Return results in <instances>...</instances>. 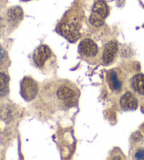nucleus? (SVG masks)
<instances>
[{"instance_id": "nucleus-1", "label": "nucleus", "mask_w": 144, "mask_h": 160, "mask_svg": "<svg viewBox=\"0 0 144 160\" xmlns=\"http://www.w3.org/2000/svg\"><path fill=\"white\" fill-rule=\"evenodd\" d=\"M52 53L51 49L47 45H41L35 49L32 55L33 63L35 67L40 70L46 71L53 64L51 62Z\"/></svg>"}, {"instance_id": "nucleus-2", "label": "nucleus", "mask_w": 144, "mask_h": 160, "mask_svg": "<svg viewBox=\"0 0 144 160\" xmlns=\"http://www.w3.org/2000/svg\"><path fill=\"white\" fill-rule=\"evenodd\" d=\"M108 14V7L106 2L98 1L94 4L90 16V23L94 26L98 27L103 25L105 18Z\"/></svg>"}, {"instance_id": "nucleus-3", "label": "nucleus", "mask_w": 144, "mask_h": 160, "mask_svg": "<svg viewBox=\"0 0 144 160\" xmlns=\"http://www.w3.org/2000/svg\"><path fill=\"white\" fill-rule=\"evenodd\" d=\"M108 82L113 92H120L125 83L123 73L118 68L110 70L108 73Z\"/></svg>"}, {"instance_id": "nucleus-4", "label": "nucleus", "mask_w": 144, "mask_h": 160, "mask_svg": "<svg viewBox=\"0 0 144 160\" xmlns=\"http://www.w3.org/2000/svg\"><path fill=\"white\" fill-rule=\"evenodd\" d=\"M39 92V87L34 79L30 77H25L21 82V95L26 101L35 99Z\"/></svg>"}, {"instance_id": "nucleus-5", "label": "nucleus", "mask_w": 144, "mask_h": 160, "mask_svg": "<svg viewBox=\"0 0 144 160\" xmlns=\"http://www.w3.org/2000/svg\"><path fill=\"white\" fill-rule=\"evenodd\" d=\"M78 49L79 54L87 59L96 57L98 52L97 45L91 39L83 40L79 44Z\"/></svg>"}, {"instance_id": "nucleus-6", "label": "nucleus", "mask_w": 144, "mask_h": 160, "mask_svg": "<svg viewBox=\"0 0 144 160\" xmlns=\"http://www.w3.org/2000/svg\"><path fill=\"white\" fill-rule=\"evenodd\" d=\"M120 105L122 110L124 112L134 111L138 107V100L134 94L127 91L121 97Z\"/></svg>"}, {"instance_id": "nucleus-7", "label": "nucleus", "mask_w": 144, "mask_h": 160, "mask_svg": "<svg viewBox=\"0 0 144 160\" xmlns=\"http://www.w3.org/2000/svg\"><path fill=\"white\" fill-rule=\"evenodd\" d=\"M118 50V44L113 41L108 42L103 49L102 62L105 65L110 64L115 60Z\"/></svg>"}, {"instance_id": "nucleus-8", "label": "nucleus", "mask_w": 144, "mask_h": 160, "mask_svg": "<svg viewBox=\"0 0 144 160\" xmlns=\"http://www.w3.org/2000/svg\"><path fill=\"white\" fill-rule=\"evenodd\" d=\"M63 35L70 41H75L79 38V32L77 25L75 23H64L60 27Z\"/></svg>"}, {"instance_id": "nucleus-9", "label": "nucleus", "mask_w": 144, "mask_h": 160, "mask_svg": "<svg viewBox=\"0 0 144 160\" xmlns=\"http://www.w3.org/2000/svg\"><path fill=\"white\" fill-rule=\"evenodd\" d=\"M132 90L138 95H144V75L137 74L133 77L131 82Z\"/></svg>"}, {"instance_id": "nucleus-10", "label": "nucleus", "mask_w": 144, "mask_h": 160, "mask_svg": "<svg viewBox=\"0 0 144 160\" xmlns=\"http://www.w3.org/2000/svg\"><path fill=\"white\" fill-rule=\"evenodd\" d=\"M23 17V9L20 7H13L9 9L7 13V18L9 22L16 23L22 20Z\"/></svg>"}, {"instance_id": "nucleus-11", "label": "nucleus", "mask_w": 144, "mask_h": 160, "mask_svg": "<svg viewBox=\"0 0 144 160\" xmlns=\"http://www.w3.org/2000/svg\"><path fill=\"white\" fill-rule=\"evenodd\" d=\"M9 88V79L4 72H0V96L6 95Z\"/></svg>"}, {"instance_id": "nucleus-12", "label": "nucleus", "mask_w": 144, "mask_h": 160, "mask_svg": "<svg viewBox=\"0 0 144 160\" xmlns=\"http://www.w3.org/2000/svg\"><path fill=\"white\" fill-rule=\"evenodd\" d=\"M133 157L136 159H144V148H138L135 150Z\"/></svg>"}, {"instance_id": "nucleus-13", "label": "nucleus", "mask_w": 144, "mask_h": 160, "mask_svg": "<svg viewBox=\"0 0 144 160\" xmlns=\"http://www.w3.org/2000/svg\"><path fill=\"white\" fill-rule=\"evenodd\" d=\"M5 57V51L2 46H0V63L2 62Z\"/></svg>"}]
</instances>
